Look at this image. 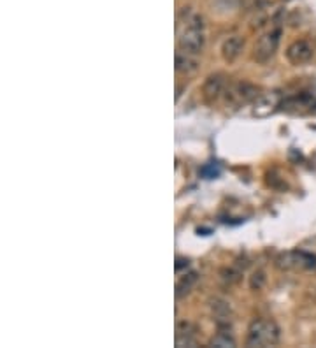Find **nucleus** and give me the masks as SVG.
I'll return each mask as SVG.
<instances>
[{"instance_id": "12", "label": "nucleus", "mask_w": 316, "mask_h": 348, "mask_svg": "<svg viewBox=\"0 0 316 348\" xmlns=\"http://www.w3.org/2000/svg\"><path fill=\"white\" fill-rule=\"evenodd\" d=\"M197 69H199L197 60H193L192 55H188V53H178L176 55V70L179 74L190 76V74L197 72Z\"/></svg>"}, {"instance_id": "3", "label": "nucleus", "mask_w": 316, "mask_h": 348, "mask_svg": "<svg viewBox=\"0 0 316 348\" xmlns=\"http://www.w3.org/2000/svg\"><path fill=\"white\" fill-rule=\"evenodd\" d=\"M280 37L281 30H270V32L264 34L255 44V51H253V58L258 64H267L272 56H274L276 50L280 46Z\"/></svg>"}, {"instance_id": "6", "label": "nucleus", "mask_w": 316, "mask_h": 348, "mask_svg": "<svg viewBox=\"0 0 316 348\" xmlns=\"http://www.w3.org/2000/svg\"><path fill=\"white\" fill-rule=\"evenodd\" d=\"M286 58L292 62L293 65H302L313 58V48L307 44L306 41H297L290 44L286 50Z\"/></svg>"}, {"instance_id": "16", "label": "nucleus", "mask_w": 316, "mask_h": 348, "mask_svg": "<svg viewBox=\"0 0 316 348\" xmlns=\"http://www.w3.org/2000/svg\"><path fill=\"white\" fill-rule=\"evenodd\" d=\"M221 279H223L225 283H229V285L230 283H235V281L239 279V273L232 269V267H230V269H223V271H221Z\"/></svg>"}, {"instance_id": "2", "label": "nucleus", "mask_w": 316, "mask_h": 348, "mask_svg": "<svg viewBox=\"0 0 316 348\" xmlns=\"http://www.w3.org/2000/svg\"><path fill=\"white\" fill-rule=\"evenodd\" d=\"M280 341V327L272 320H264V318H255L248 327V347H272Z\"/></svg>"}, {"instance_id": "11", "label": "nucleus", "mask_w": 316, "mask_h": 348, "mask_svg": "<svg viewBox=\"0 0 316 348\" xmlns=\"http://www.w3.org/2000/svg\"><path fill=\"white\" fill-rule=\"evenodd\" d=\"M211 312H213V316L216 318L220 327H225V325L230 324V306L227 301L215 297L211 301Z\"/></svg>"}, {"instance_id": "10", "label": "nucleus", "mask_w": 316, "mask_h": 348, "mask_svg": "<svg viewBox=\"0 0 316 348\" xmlns=\"http://www.w3.org/2000/svg\"><path fill=\"white\" fill-rule=\"evenodd\" d=\"M243 48H244L243 37L232 35V37H229V39L223 42V46H221V56H223L225 62L232 64V62H235V60L241 56V53H243Z\"/></svg>"}, {"instance_id": "17", "label": "nucleus", "mask_w": 316, "mask_h": 348, "mask_svg": "<svg viewBox=\"0 0 316 348\" xmlns=\"http://www.w3.org/2000/svg\"><path fill=\"white\" fill-rule=\"evenodd\" d=\"M183 266H188V261H184V259H178V262H176V271H179Z\"/></svg>"}, {"instance_id": "15", "label": "nucleus", "mask_w": 316, "mask_h": 348, "mask_svg": "<svg viewBox=\"0 0 316 348\" xmlns=\"http://www.w3.org/2000/svg\"><path fill=\"white\" fill-rule=\"evenodd\" d=\"M266 285V275L262 271H255L249 278V289L251 290H262Z\"/></svg>"}, {"instance_id": "14", "label": "nucleus", "mask_w": 316, "mask_h": 348, "mask_svg": "<svg viewBox=\"0 0 316 348\" xmlns=\"http://www.w3.org/2000/svg\"><path fill=\"white\" fill-rule=\"evenodd\" d=\"M211 345H213V347H221V348H225V347L234 348L235 347V339L232 338L229 332H220V334L211 341Z\"/></svg>"}, {"instance_id": "7", "label": "nucleus", "mask_w": 316, "mask_h": 348, "mask_svg": "<svg viewBox=\"0 0 316 348\" xmlns=\"http://www.w3.org/2000/svg\"><path fill=\"white\" fill-rule=\"evenodd\" d=\"M278 102H280V97L276 93H264V95H258L255 99V104H253L251 113L258 118H264V116H269L272 111L278 107Z\"/></svg>"}, {"instance_id": "8", "label": "nucleus", "mask_w": 316, "mask_h": 348, "mask_svg": "<svg viewBox=\"0 0 316 348\" xmlns=\"http://www.w3.org/2000/svg\"><path fill=\"white\" fill-rule=\"evenodd\" d=\"M197 339H195V327L192 322L183 320L176 324V347H195Z\"/></svg>"}, {"instance_id": "13", "label": "nucleus", "mask_w": 316, "mask_h": 348, "mask_svg": "<svg viewBox=\"0 0 316 348\" xmlns=\"http://www.w3.org/2000/svg\"><path fill=\"white\" fill-rule=\"evenodd\" d=\"M197 283H199V273H195V271L188 273V275H184L183 278L178 281V285H176V296H178V297H183V296L192 292L193 287Z\"/></svg>"}, {"instance_id": "5", "label": "nucleus", "mask_w": 316, "mask_h": 348, "mask_svg": "<svg viewBox=\"0 0 316 348\" xmlns=\"http://www.w3.org/2000/svg\"><path fill=\"white\" fill-rule=\"evenodd\" d=\"M257 97H258V88L255 87V85H251V83H248V81H239V83H234V85L227 90L225 99H227V104L237 107V105H243L255 101Z\"/></svg>"}, {"instance_id": "9", "label": "nucleus", "mask_w": 316, "mask_h": 348, "mask_svg": "<svg viewBox=\"0 0 316 348\" xmlns=\"http://www.w3.org/2000/svg\"><path fill=\"white\" fill-rule=\"evenodd\" d=\"M225 88V78L221 74H213L206 79L204 87H202V95L207 102H215L218 97L223 93Z\"/></svg>"}, {"instance_id": "4", "label": "nucleus", "mask_w": 316, "mask_h": 348, "mask_svg": "<svg viewBox=\"0 0 316 348\" xmlns=\"http://www.w3.org/2000/svg\"><path fill=\"white\" fill-rule=\"evenodd\" d=\"M276 262L281 269H315L316 255L307 252H286L281 253Z\"/></svg>"}, {"instance_id": "1", "label": "nucleus", "mask_w": 316, "mask_h": 348, "mask_svg": "<svg viewBox=\"0 0 316 348\" xmlns=\"http://www.w3.org/2000/svg\"><path fill=\"white\" fill-rule=\"evenodd\" d=\"M204 19L199 14H192L184 23V32L179 35V50L188 55H197L204 48Z\"/></svg>"}]
</instances>
